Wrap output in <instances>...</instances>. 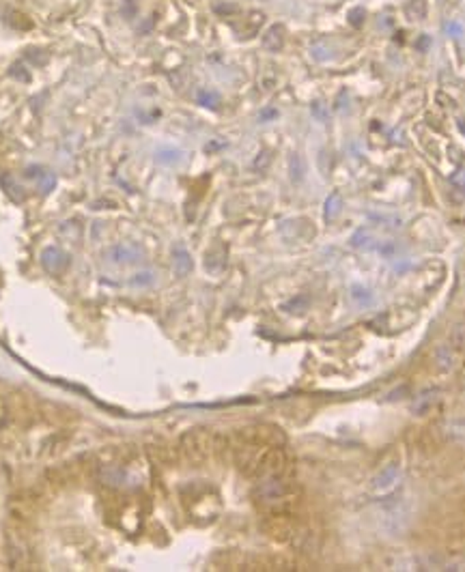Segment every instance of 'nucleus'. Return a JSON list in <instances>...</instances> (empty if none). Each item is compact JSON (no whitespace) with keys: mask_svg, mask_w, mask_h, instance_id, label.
Wrapping results in <instances>:
<instances>
[{"mask_svg":"<svg viewBox=\"0 0 465 572\" xmlns=\"http://www.w3.org/2000/svg\"><path fill=\"white\" fill-rule=\"evenodd\" d=\"M255 504L265 512H293L299 504V489L284 476H265L259 478L253 491Z\"/></svg>","mask_w":465,"mask_h":572,"instance_id":"obj_1","label":"nucleus"},{"mask_svg":"<svg viewBox=\"0 0 465 572\" xmlns=\"http://www.w3.org/2000/svg\"><path fill=\"white\" fill-rule=\"evenodd\" d=\"M179 452H181V456L190 464L201 467V464H205L216 454V437L207 428H194V431H188L181 437V441H179Z\"/></svg>","mask_w":465,"mask_h":572,"instance_id":"obj_2","label":"nucleus"},{"mask_svg":"<svg viewBox=\"0 0 465 572\" xmlns=\"http://www.w3.org/2000/svg\"><path fill=\"white\" fill-rule=\"evenodd\" d=\"M263 531L267 533V538H272V540H276V542H287V540H291L293 533H295V518H293V512H274V514H265Z\"/></svg>","mask_w":465,"mask_h":572,"instance_id":"obj_3","label":"nucleus"},{"mask_svg":"<svg viewBox=\"0 0 465 572\" xmlns=\"http://www.w3.org/2000/svg\"><path fill=\"white\" fill-rule=\"evenodd\" d=\"M184 504H188V510H190L192 518H201L203 523L213 521L218 510H220L218 495H209L207 491H201L190 499H184Z\"/></svg>","mask_w":465,"mask_h":572,"instance_id":"obj_4","label":"nucleus"},{"mask_svg":"<svg viewBox=\"0 0 465 572\" xmlns=\"http://www.w3.org/2000/svg\"><path fill=\"white\" fill-rule=\"evenodd\" d=\"M401 478V464L399 462H390L386 467L370 480V491L377 493V495H384L388 491H392L397 487V482Z\"/></svg>","mask_w":465,"mask_h":572,"instance_id":"obj_5","label":"nucleus"},{"mask_svg":"<svg viewBox=\"0 0 465 572\" xmlns=\"http://www.w3.org/2000/svg\"><path fill=\"white\" fill-rule=\"evenodd\" d=\"M437 398H439V389H424V391H420V394L416 396V400H414V413L416 416H424V413H428V411L433 409V405L437 402Z\"/></svg>","mask_w":465,"mask_h":572,"instance_id":"obj_6","label":"nucleus"},{"mask_svg":"<svg viewBox=\"0 0 465 572\" xmlns=\"http://www.w3.org/2000/svg\"><path fill=\"white\" fill-rule=\"evenodd\" d=\"M263 45H265L267 50H270V52L282 50V45H284V28H282L280 24L272 26L270 30H267V32L263 34Z\"/></svg>","mask_w":465,"mask_h":572,"instance_id":"obj_7","label":"nucleus"},{"mask_svg":"<svg viewBox=\"0 0 465 572\" xmlns=\"http://www.w3.org/2000/svg\"><path fill=\"white\" fill-rule=\"evenodd\" d=\"M405 13L409 20H424L426 17V0H409Z\"/></svg>","mask_w":465,"mask_h":572,"instance_id":"obj_8","label":"nucleus"},{"mask_svg":"<svg viewBox=\"0 0 465 572\" xmlns=\"http://www.w3.org/2000/svg\"><path fill=\"white\" fill-rule=\"evenodd\" d=\"M351 299L357 301V306H370L373 303V293L368 289H364V286H353L351 289Z\"/></svg>","mask_w":465,"mask_h":572,"instance_id":"obj_9","label":"nucleus"},{"mask_svg":"<svg viewBox=\"0 0 465 572\" xmlns=\"http://www.w3.org/2000/svg\"><path fill=\"white\" fill-rule=\"evenodd\" d=\"M341 207H343V201H341V194L334 192L328 203H326V218H336L338 213H341Z\"/></svg>","mask_w":465,"mask_h":572,"instance_id":"obj_10","label":"nucleus"},{"mask_svg":"<svg viewBox=\"0 0 465 572\" xmlns=\"http://www.w3.org/2000/svg\"><path fill=\"white\" fill-rule=\"evenodd\" d=\"M364 9L362 7H357V9H353L351 13H349V24L351 26H355V28H360L362 24H364Z\"/></svg>","mask_w":465,"mask_h":572,"instance_id":"obj_11","label":"nucleus"},{"mask_svg":"<svg viewBox=\"0 0 465 572\" xmlns=\"http://www.w3.org/2000/svg\"><path fill=\"white\" fill-rule=\"evenodd\" d=\"M428 45H431V37H428V34H420V37L416 39V50L418 52H426Z\"/></svg>","mask_w":465,"mask_h":572,"instance_id":"obj_12","label":"nucleus"},{"mask_svg":"<svg viewBox=\"0 0 465 572\" xmlns=\"http://www.w3.org/2000/svg\"><path fill=\"white\" fill-rule=\"evenodd\" d=\"M446 28H448V32H453V37H457V34H461V26H459V24H455V22H453V24H448Z\"/></svg>","mask_w":465,"mask_h":572,"instance_id":"obj_13","label":"nucleus"}]
</instances>
